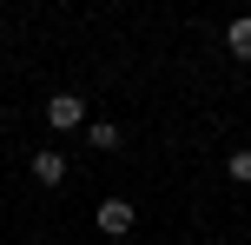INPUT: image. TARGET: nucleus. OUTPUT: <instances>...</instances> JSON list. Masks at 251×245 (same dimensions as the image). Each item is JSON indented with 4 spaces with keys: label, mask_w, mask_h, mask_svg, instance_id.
<instances>
[{
    "label": "nucleus",
    "mask_w": 251,
    "mask_h": 245,
    "mask_svg": "<svg viewBox=\"0 0 251 245\" xmlns=\"http://www.w3.org/2000/svg\"><path fill=\"white\" fill-rule=\"evenodd\" d=\"M225 172H231V179H238V186H251V146H238V153L225 159Z\"/></svg>",
    "instance_id": "obj_6"
},
{
    "label": "nucleus",
    "mask_w": 251,
    "mask_h": 245,
    "mask_svg": "<svg viewBox=\"0 0 251 245\" xmlns=\"http://www.w3.org/2000/svg\"><path fill=\"white\" fill-rule=\"evenodd\" d=\"M132 219H139L132 199H100V212H93V225H100L106 239H126V232H132Z\"/></svg>",
    "instance_id": "obj_2"
},
{
    "label": "nucleus",
    "mask_w": 251,
    "mask_h": 245,
    "mask_svg": "<svg viewBox=\"0 0 251 245\" xmlns=\"http://www.w3.org/2000/svg\"><path fill=\"white\" fill-rule=\"evenodd\" d=\"M47 126H53V133L86 126V100H79V93H53V100H47Z\"/></svg>",
    "instance_id": "obj_1"
},
{
    "label": "nucleus",
    "mask_w": 251,
    "mask_h": 245,
    "mask_svg": "<svg viewBox=\"0 0 251 245\" xmlns=\"http://www.w3.org/2000/svg\"><path fill=\"white\" fill-rule=\"evenodd\" d=\"M26 172H33L40 186H60V179H66V153H53V146H47V153L26 159Z\"/></svg>",
    "instance_id": "obj_3"
},
{
    "label": "nucleus",
    "mask_w": 251,
    "mask_h": 245,
    "mask_svg": "<svg viewBox=\"0 0 251 245\" xmlns=\"http://www.w3.org/2000/svg\"><path fill=\"white\" fill-rule=\"evenodd\" d=\"M225 40H231V53H238V60H251V13H238V20L225 27Z\"/></svg>",
    "instance_id": "obj_4"
},
{
    "label": "nucleus",
    "mask_w": 251,
    "mask_h": 245,
    "mask_svg": "<svg viewBox=\"0 0 251 245\" xmlns=\"http://www.w3.org/2000/svg\"><path fill=\"white\" fill-rule=\"evenodd\" d=\"M86 139H93V153H113V146H119V126H113V119H93Z\"/></svg>",
    "instance_id": "obj_5"
}]
</instances>
